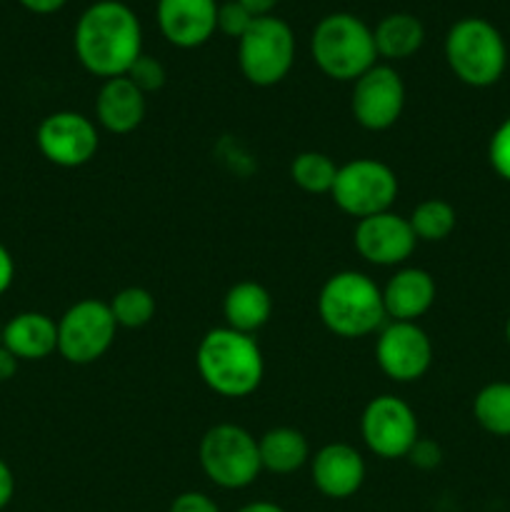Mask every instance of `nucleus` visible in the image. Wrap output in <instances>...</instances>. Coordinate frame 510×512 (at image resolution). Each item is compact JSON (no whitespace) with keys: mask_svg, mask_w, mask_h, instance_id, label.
Returning a JSON list of instances; mask_svg holds the SVG:
<instances>
[{"mask_svg":"<svg viewBox=\"0 0 510 512\" xmlns=\"http://www.w3.org/2000/svg\"><path fill=\"white\" fill-rule=\"evenodd\" d=\"M168 512H220L218 503L213 498H208L205 493L198 490H188V493H180L178 498L170 503Z\"/></svg>","mask_w":510,"mask_h":512,"instance_id":"31","label":"nucleus"},{"mask_svg":"<svg viewBox=\"0 0 510 512\" xmlns=\"http://www.w3.org/2000/svg\"><path fill=\"white\" fill-rule=\"evenodd\" d=\"M260 450V465L263 470L273 475H290L298 473L305 463L310 460V445L300 430L280 425V428H270L258 438Z\"/></svg>","mask_w":510,"mask_h":512,"instance_id":"21","label":"nucleus"},{"mask_svg":"<svg viewBox=\"0 0 510 512\" xmlns=\"http://www.w3.org/2000/svg\"><path fill=\"white\" fill-rule=\"evenodd\" d=\"M238 3L243 5V8H248L255 18H263V15L273 13V8L280 0H238Z\"/></svg>","mask_w":510,"mask_h":512,"instance_id":"36","label":"nucleus"},{"mask_svg":"<svg viewBox=\"0 0 510 512\" xmlns=\"http://www.w3.org/2000/svg\"><path fill=\"white\" fill-rule=\"evenodd\" d=\"M18 363L20 360L15 358L10 350H5L3 345H0V380H10L15 373H18Z\"/></svg>","mask_w":510,"mask_h":512,"instance_id":"35","label":"nucleus"},{"mask_svg":"<svg viewBox=\"0 0 510 512\" xmlns=\"http://www.w3.org/2000/svg\"><path fill=\"white\" fill-rule=\"evenodd\" d=\"M235 512H285L280 505L270 503V500H255V503H248L243 505V508H238Z\"/></svg>","mask_w":510,"mask_h":512,"instance_id":"37","label":"nucleus"},{"mask_svg":"<svg viewBox=\"0 0 510 512\" xmlns=\"http://www.w3.org/2000/svg\"><path fill=\"white\" fill-rule=\"evenodd\" d=\"M505 343H508V348H510V318L505 320Z\"/></svg>","mask_w":510,"mask_h":512,"instance_id":"38","label":"nucleus"},{"mask_svg":"<svg viewBox=\"0 0 510 512\" xmlns=\"http://www.w3.org/2000/svg\"><path fill=\"white\" fill-rule=\"evenodd\" d=\"M488 160L490 168L495 170L500 180L510 183V115L495 128L488 143Z\"/></svg>","mask_w":510,"mask_h":512,"instance_id":"28","label":"nucleus"},{"mask_svg":"<svg viewBox=\"0 0 510 512\" xmlns=\"http://www.w3.org/2000/svg\"><path fill=\"white\" fill-rule=\"evenodd\" d=\"M378 58L405 60L418 53L425 43V28L415 15L390 13L373 30Z\"/></svg>","mask_w":510,"mask_h":512,"instance_id":"22","label":"nucleus"},{"mask_svg":"<svg viewBox=\"0 0 510 512\" xmlns=\"http://www.w3.org/2000/svg\"><path fill=\"white\" fill-rule=\"evenodd\" d=\"M145 110H148L145 93L128 75L103 80L95 98V118L108 133H133L145 120Z\"/></svg>","mask_w":510,"mask_h":512,"instance_id":"17","label":"nucleus"},{"mask_svg":"<svg viewBox=\"0 0 510 512\" xmlns=\"http://www.w3.org/2000/svg\"><path fill=\"white\" fill-rule=\"evenodd\" d=\"M365 460L353 445L328 443L310 458V478L315 490L330 500H348L363 488Z\"/></svg>","mask_w":510,"mask_h":512,"instance_id":"15","label":"nucleus"},{"mask_svg":"<svg viewBox=\"0 0 510 512\" xmlns=\"http://www.w3.org/2000/svg\"><path fill=\"white\" fill-rule=\"evenodd\" d=\"M273 315V298L268 290L255 280H240L225 293L223 318L225 325L238 333L253 335L265 328Z\"/></svg>","mask_w":510,"mask_h":512,"instance_id":"20","label":"nucleus"},{"mask_svg":"<svg viewBox=\"0 0 510 512\" xmlns=\"http://www.w3.org/2000/svg\"><path fill=\"white\" fill-rule=\"evenodd\" d=\"M125 75H128V78L133 80L145 95L158 93V90L165 85V80H168V73H165L163 63H160L158 58H153V55H145V53L130 65V70Z\"/></svg>","mask_w":510,"mask_h":512,"instance_id":"27","label":"nucleus"},{"mask_svg":"<svg viewBox=\"0 0 510 512\" xmlns=\"http://www.w3.org/2000/svg\"><path fill=\"white\" fill-rule=\"evenodd\" d=\"M198 460L205 478L223 490H243L263 473L258 440L235 423H218L200 438Z\"/></svg>","mask_w":510,"mask_h":512,"instance_id":"6","label":"nucleus"},{"mask_svg":"<svg viewBox=\"0 0 510 512\" xmlns=\"http://www.w3.org/2000/svg\"><path fill=\"white\" fill-rule=\"evenodd\" d=\"M310 55L320 73L338 83H355L378 63L373 28L353 13H330L310 35Z\"/></svg>","mask_w":510,"mask_h":512,"instance_id":"4","label":"nucleus"},{"mask_svg":"<svg viewBox=\"0 0 510 512\" xmlns=\"http://www.w3.org/2000/svg\"><path fill=\"white\" fill-rule=\"evenodd\" d=\"M403 108L405 83L398 70L390 65L375 63L353 83L350 110L360 128L373 130V133L393 128L403 115Z\"/></svg>","mask_w":510,"mask_h":512,"instance_id":"11","label":"nucleus"},{"mask_svg":"<svg viewBox=\"0 0 510 512\" xmlns=\"http://www.w3.org/2000/svg\"><path fill=\"white\" fill-rule=\"evenodd\" d=\"M255 15L248 8L238 3V0H225L218 5V30L228 38L240 40L245 35V30L253 25Z\"/></svg>","mask_w":510,"mask_h":512,"instance_id":"29","label":"nucleus"},{"mask_svg":"<svg viewBox=\"0 0 510 512\" xmlns=\"http://www.w3.org/2000/svg\"><path fill=\"white\" fill-rule=\"evenodd\" d=\"M375 360L393 383H415L433 365V343L418 323L390 320L378 330Z\"/></svg>","mask_w":510,"mask_h":512,"instance_id":"13","label":"nucleus"},{"mask_svg":"<svg viewBox=\"0 0 510 512\" xmlns=\"http://www.w3.org/2000/svg\"><path fill=\"white\" fill-rule=\"evenodd\" d=\"M108 308L110 313H113L118 328L138 330L145 328V325L155 318L158 305H155V298L150 290L140 288V285H128V288L118 290V293L113 295Z\"/></svg>","mask_w":510,"mask_h":512,"instance_id":"26","label":"nucleus"},{"mask_svg":"<svg viewBox=\"0 0 510 512\" xmlns=\"http://www.w3.org/2000/svg\"><path fill=\"white\" fill-rule=\"evenodd\" d=\"M295 63V35L283 18L263 15L238 40V65L248 83L270 88L288 78Z\"/></svg>","mask_w":510,"mask_h":512,"instance_id":"7","label":"nucleus"},{"mask_svg":"<svg viewBox=\"0 0 510 512\" xmlns=\"http://www.w3.org/2000/svg\"><path fill=\"white\" fill-rule=\"evenodd\" d=\"M195 365L213 393L223 398H248L265 378V358L253 335L228 328H213L203 335Z\"/></svg>","mask_w":510,"mask_h":512,"instance_id":"2","label":"nucleus"},{"mask_svg":"<svg viewBox=\"0 0 510 512\" xmlns=\"http://www.w3.org/2000/svg\"><path fill=\"white\" fill-rule=\"evenodd\" d=\"M0 345L18 360H45L58 350V323L45 313H18L3 325Z\"/></svg>","mask_w":510,"mask_h":512,"instance_id":"19","label":"nucleus"},{"mask_svg":"<svg viewBox=\"0 0 510 512\" xmlns=\"http://www.w3.org/2000/svg\"><path fill=\"white\" fill-rule=\"evenodd\" d=\"M360 433L370 453L380 460L408 458L410 448L420 438L413 408L395 395H378L365 405Z\"/></svg>","mask_w":510,"mask_h":512,"instance_id":"10","label":"nucleus"},{"mask_svg":"<svg viewBox=\"0 0 510 512\" xmlns=\"http://www.w3.org/2000/svg\"><path fill=\"white\" fill-rule=\"evenodd\" d=\"M73 48L80 65L95 78H120L143 55V28L120 0H98L78 18Z\"/></svg>","mask_w":510,"mask_h":512,"instance_id":"1","label":"nucleus"},{"mask_svg":"<svg viewBox=\"0 0 510 512\" xmlns=\"http://www.w3.org/2000/svg\"><path fill=\"white\" fill-rule=\"evenodd\" d=\"M158 28L175 48H200L218 30L215 0H158Z\"/></svg>","mask_w":510,"mask_h":512,"instance_id":"16","label":"nucleus"},{"mask_svg":"<svg viewBox=\"0 0 510 512\" xmlns=\"http://www.w3.org/2000/svg\"><path fill=\"white\" fill-rule=\"evenodd\" d=\"M23 8H28L30 13H38V15H50V13H58L68 0H18Z\"/></svg>","mask_w":510,"mask_h":512,"instance_id":"34","label":"nucleus"},{"mask_svg":"<svg viewBox=\"0 0 510 512\" xmlns=\"http://www.w3.org/2000/svg\"><path fill=\"white\" fill-rule=\"evenodd\" d=\"M398 190V175L390 165L375 158H355L338 165L330 198L345 215L363 220L390 210Z\"/></svg>","mask_w":510,"mask_h":512,"instance_id":"8","label":"nucleus"},{"mask_svg":"<svg viewBox=\"0 0 510 512\" xmlns=\"http://www.w3.org/2000/svg\"><path fill=\"white\" fill-rule=\"evenodd\" d=\"M15 495V478H13V470L8 468L5 460H0V510L8 508V503L13 500Z\"/></svg>","mask_w":510,"mask_h":512,"instance_id":"32","label":"nucleus"},{"mask_svg":"<svg viewBox=\"0 0 510 512\" xmlns=\"http://www.w3.org/2000/svg\"><path fill=\"white\" fill-rule=\"evenodd\" d=\"M435 280L423 268H403L385 283V315L398 323H418L435 303Z\"/></svg>","mask_w":510,"mask_h":512,"instance_id":"18","label":"nucleus"},{"mask_svg":"<svg viewBox=\"0 0 510 512\" xmlns=\"http://www.w3.org/2000/svg\"><path fill=\"white\" fill-rule=\"evenodd\" d=\"M335 175H338L335 160L318 150H305V153L295 155V160L290 163V180L310 195H330Z\"/></svg>","mask_w":510,"mask_h":512,"instance_id":"25","label":"nucleus"},{"mask_svg":"<svg viewBox=\"0 0 510 512\" xmlns=\"http://www.w3.org/2000/svg\"><path fill=\"white\" fill-rule=\"evenodd\" d=\"M115 333L118 323L108 303L95 298L78 300L58 320V353L73 365H90L108 353Z\"/></svg>","mask_w":510,"mask_h":512,"instance_id":"9","label":"nucleus"},{"mask_svg":"<svg viewBox=\"0 0 510 512\" xmlns=\"http://www.w3.org/2000/svg\"><path fill=\"white\" fill-rule=\"evenodd\" d=\"M408 460L420 470H435L443 463V450H440V445L435 440L418 438L413 448H410Z\"/></svg>","mask_w":510,"mask_h":512,"instance_id":"30","label":"nucleus"},{"mask_svg":"<svg viewBox=\"0 0 510 512\" xmlns=\"http://www.w3.org/2000/svg\"><path fill=\"white\" fill-rule=\"evenodd\" d=\"M15 278V263H13V255L8 253L3 243H0V295L10 288Z\"/></svg>","mask_w":510,"mask_h":512,"instance_id":"33","label":"nucleus"},{"mask_svg":"<svg viewBox=\"0 0 510 512\" xmlns=\"http://www.w3.org/2000/svg\"><path fill=\"white\" fill-rule=\"evenodd\" d=\"M473 418L485 433L510 438V383L495 380L483 385L473 398Z\"/></svg>","mask_w":510,"mask_h":512,"instance_id":"23","label":"nucleus"},{"mask_svg":"<svg viewBox=\"0 0 510 512\" xmlns=\"http://www.w3.org/2000/svg\"><path fill=\"white\" fill-rule=\"evenodd\" d=\"M318 313L325 328L345 340L373 335L388 320L383 288L358 270H340L325 280L318 295Z\"/></svg>","mask_w":510,"mask_h":512,"instance_id":"3","label":"nucleus"},{"mask_svg":"<svg viewBox=\"0 0 510 512\" xmlns=\"http://www.w3.org/2000/svg\"><path fill=\"white\" fill-rule=\"evenodd\" d=\"M35 143L43 158L58 168H80L95 158L100 148L98 128L90 118L75 110L50 113L38 125Z\"/></svg>","mask_w":510,"mask_h":512,"instance_id":"12","label":"nucleus"},{"mask_svg":"<svg viewBox=\"0 0 510 512\" xmlns=\"http://www.w3.org/2000/svg\"><path fill=\"white\" fill-rule=\"evenodd\" d=\"M418 243H440L450 238V233L458 225V213L453 205L443 198H428L413 208L408 218Z\"/></svg>","mask_w":510,"mask_h":512,"instance_id":"24","label":"nucleus"},{"mask_svg":"<svg viewBox=\"0 0 510 512\" xmlns=\"http://www.w3.org/2000/svg\"><path fill=\"white\" fill-rule=\"evenodd\" d=\"M353 245L365 263L395 268L415 253L418 238H415L408 218L393 213V210H385V213L358 220Z\"/></svg>","mask_w":510,"mask_h":512,"instance_id":"14","label":"nucleus"},{"mask_svg":"<svg viewBox=\"0 0 510 512\" xmlns=\"http://www.w3.org/2000/svg\"><path fill=\"white\" fill-rule=\"evenodd\" d=\"M0 338H3V325H0Z\"/></svg>","mask_w":510,"mask_h":512,"instance_id":"39","label":"nucleus"},{"mask_svg":"<svg viewBox=\"0 0 510 512\" xmlns=\"http://www.w3.org/2000/svg\"><path fill=\"white\" fill-rule=\"evenodd\" d=\"M445 60L460 83L470 88H490L508 68V48L490 20L463 18L445 35Z\"/></svg>","mask_w":510,"mask_h":512,"instance_id":"5","label":"nucleus"}]
</instances>
